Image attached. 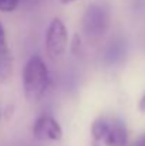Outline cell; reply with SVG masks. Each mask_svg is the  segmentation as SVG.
<instances>
[{"label": "cell", "mask_w": 145, "mask_h": 146, "mask_svg": "<svg viewBox=\"0 0 145 146\" xmlns=\"http://www.w3.org/2000/svg\"><path fill=\"white\" fill-rule=\"evenodd\" d=\"M48 70L40 55H31L23 68V92L27 101L37 102L48 87Z\"/></svg>", "instance_id": "cell-1"}, {"label": "cell", "mask_w": 145, "mask_h": 146, "mask_svg": "<svg viewBox=\"0 0 145 146\" xmlns=\"http://www.w3.org/2000/svg\"><path fill=\"white\" fill-rule=\"evenodd\" d=\"M68 31L61 19L55 17L50 21L46 31V52L51 60H58L67 48Z\"/></svg>", "instance_id": "cell-2"}, {"label": "cell", "mask_w": 145, "mask_h": 146, "mask_svg": "<svg viewBox=\"0 0 145 146\" xmlns=\"http://www.w3.org/2000/svg\"><path fill=\"white\" fill-rule=\"evenodd\" d=\"M110 26V9L102 3H93L83 17V29L87 36L98 37Z\"/></svg>", "instance_id": "cell-3"}, {"label": "cell", "mask_w": 145, "mask_h": 146, "mask_svg": "<svg viewBox=\"0 0 145 146\" xmlns=\"http://www.w3.org/2000/svg\"><path fill=\"white\" fill-rule=\"evenodd\" d=\"M33 136L37 141L57 142L63 138V129L60 123L50 115H41L33 125Z\"/></svg>", "instance_id": "cell-4"}, {"label": "cell", "mask_w": 145, "mask_h": 146, "mask_svg": "<svg viewBox=\"0 0 145 146\" xmlns=\"http://www.w3.org/2000/svg\"><path fill=\"white\" fill-rule=\"evenodd\" d=\"M128 141V132L125 128V123L120 119H111V126L108 131V135L104 141L105 146H127Z\"/></svg>", "instance_id": "cell-5"}, {"label": "cell", "mask_w": 145, "mask_h": 146, "mask_svg": "<svg viewBox=\"0 0 145 146\" xmlns=\"http://www.w3.org/2000/svg\"><path fill=\"white\" fill-rule=\"evenodd\" d=\"M110 126H111V119H107V118H97L93 122L91 135L97 143H104V141L108 135Z\"/></svg>", "instance_id": "cell-6"}, {"label": "cell", "mask_w": 145, "mask_h": 146, "mask_svg": "<svg viewBox=\"0 0 145 146\" xmlns=\"http://www.w3.org/2000/svg\"><path fill=\"white\" fill-rule=\"evenodd\" d=\"M13 72V60L9 48L0 50V84L6 82Z\"/></svg>", "instance_id": "cell-7"}, {"label": "cell", "mask_w": 145, "mask_h": 146, "mask_svg": "<svg viewBox=\"0 0 145 146\" xmlns=\"http://www.w3.org/2000/svg\"><path fill=\"white\" fill-rule=\"evenodd\" d=\"M19 6V0H0V11L10 13L14 11Z\"/></svg>", "instance_id": "cell-8"}, {"label": "cell", "mask_w": 145, "mask_h": 146, "mask_svg": "<svg viewBox=\"0 0 145 146\" xmlns=\"http://www.w3.org/2000/svg\"><path fill=\"white\" fill-rule=\"evenodd\" d=\"M4 48H9L7 47V38H6V31L0 23V50H4Z\"/></svg>", "instance_id": "cell-9"}, {"label": "cell", "mask_w": 145, "mask_h": 146, "mask_svg": "<svg viewBox=\"0 0 145 146\" xmlns=\"http://www.w3.org/2000/svg\"><path fill=\"white\" fill-rule=\"evenodd\" d=\"M132 146H145V132L135 139V142L132 143Z\"/></svg>", "instance_id": "cell-10"}, {"label": "cell", "mask_w": 145, "mask_h": 146, "mask_svg": "<svg viewBox=\"0 0 145 146\" xmlns=\"http://www.w3.org/2000/svg\"><path fill=\"white\" fill-rule=\"evenodd\" d=\"M138 109L141 112H145V94L141 97V99L138 101Z\"/></svg>", "instance_id": "cell-11"}, {"label": "cell", "mask_w": 145, "mask_h": 146, "mask_svg": "<svg viewBox=\"0 0 145 146\" xmlns=\"http://www.w3.org/2000/svg\"><path fill=\"white\" fill-rule=\"evenodd\" d=\"M71 1H76V0H61V3H63V4H70Z\"/></svg>", "instance_id": "cell-12"}]
</instances>
